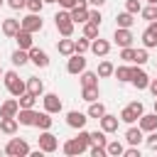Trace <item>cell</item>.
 <instances>
[{"label":"cell","mask_w":157,"mask_h":157,"mask_svg":"<svg viewBox=\"0 0 157 157\" xmlns=\"http://www.w3.org/2000/svg\"><path fill=\"white\" fill-rule=\"evenodd\" d=\"M147 2H152V5H157V0H147Z\"/></svg>","instance_id":"db71d44e"},{"label":"cell","mask_w":157,"mask_h":157,"mask_svg":"<svg viewBox=\"0 0 157 157\" xmlns=\"http://www.w3.org/2000/svg\"><path fill=\"white\" fill-rule=\"evenodd\" d=\"M22 22V29H27V32H39L42 27H44V22H42V17H39V12H29L25 20H20Z\"/></svg>","instance_id":"52a82bcc"},{"label":"cell","mask_w":157,"mask_h":157,"mask_svg":"<svg viewBox=\"0 0 157 157\" xmlns=\"http://www.w3.org/2000/svg\"><path fill=\"white\" fill-rule=\"evenodd\" d=\"M37 115H39V113H37L34 108H20V113H17L15 118L20 120V125H27V128H29V125L37 123Z\"/></svg>","instance_id":"4fadbf2b"},{"label":"cell","mask_w":157,"mask_h":157,"mask_svg":"<svg viewBox=\"0 0 157 157\" xmlns=\"http://www.w3.org/2000/svg\"><path fill=\"white\" fill-rule=\"evenodd\" d=\"M130 83H132L137 91H142V88H147V86H150V76L140 69V64L130 69Z\"/></svg>","instance_id":"5b68a950"},{"label":"cell","mask_w":157,"mask_h":157,"mask_svg":"<svg viewBox=\"0 0 157 157\" xmlns=\"http://www.w3.org/2000/svg\"><path fill=\"white\" fill-rule=\"evenodd\" d=\"M56 2H59V0H56Z\"/></svg>","instance_id":"680465c9"},{"label":"cell","mask_w":157,"mask_h":157,"mask_svg":"<svg viewBox=\"0 0 157 157\" xmlns=\"http://www.w3.org/2000/svg\"><path fill=\"white\" fill-rule=\"evenodd\" d=\"M150 29H152V32L157 34V20H155V22H150Z\"/></svg>","instance_id":"816d5d0a"},{"label":"cell","mask_w":157,"mask_h":157,"mask_svg":"<svg viewBox=\"0 0 157 157\" xmlns=\"http://www.w3.org/2000/svg\"><path fill=\"white\" fill-rule=\"evenodd\" d=\"M37 142H39V150H42V152H56V147H59L56 135L49 132V130H42L39 137H37Z\"/></svg>","instance_id":"277c9868"},{"label":"cell","mask_w":157,"mask_h":157,"mask_svg":"<svg viewBox=\"0 0 157 157\" xmlns=\"http://www.w3.org/2000/svg\"><path fill=\"white\" fill-rule=\"evenodd\" d=\"M20 29H22V22H20V20H15V17L2 20V34H5V37H15Z\"/></svg>","instance_id":"2e32d148"},{"label":"cell","mask_w":157,"mask_h":157,"mask_svg":"<svg viewBox=\"0 0 157 157\" xmlns=\"http://www.w3.org/2000/svg\"><path fill=\"white\" fill-rule=\"evenodd\" d=\"M2 78H5V86H7V91L15 96V98H20L25 91H27V83L17 76V71H5L2 74Z\"/></svg>","instance_id":"7a4b0ae2"},{"label":"cell","mask_w":157,"mask_h":157,"mask_svg":"<svg viewBox=\"0 0 157 157\" xmlns=\"http://www.w3.org/2000/svg\"><path fill=\"white\" fill-rule=\"evenodd\" d=\"M88 152H91V157H105V155H108V150H105V147H98V145H91Z\"/></svg>","instance_id":"bcb514c9"},{"label":"cell","mask_w":157,"mask_h":157,"mask_svg":"<svg viewBox=\"0 0 157 157\" xmlns=\"http://www.w3.org/2000/svg\"><path fill=\"white\" fill-rule=\"evenodd\" d=\"M140 15H142L147 22H155V20H157V5H152V2H150L147 7H142V10H140Z\"/></svg>","instance_id":"f35d334b"},{"label":"cell","mask_w":157,"mask_h":157,"mask_svg":"<svg viewBox=\"0 0 157 157\" xmlns=\"http://www.w3.org/2000/svg\"><path fill=\"white\" fill-rule=\"evenodd\" d=\"M120 120H123V123H128V125H132L135 120H140V113H137L132 105H125V108L120 110Z\"/></svg>","instance_id":"cb8c5ba5"},{"label":"cell","mask_w":157,"mask_h":157,"mask_svg":"<svg viewBox=\"0 0 157 157\" xmlns=\"http://www.w3.org/2000/svg\"><path fill=\"white\" fill-rule=\"evenodd\" d=\"M27 91H29V93H34V96L39 98V96L44 93V83H42V78L29 76V78H27Z\"/></svg>","instance_id":"603a6c76"},{"label":"cell","mask_w":157,"mask_h":157,"mask_svg":"<svg viewBox=\"0 0 157 157\" xmlns=\"http://www.w3.org/2000/svg\"><path fill=\"white\" fill-rule=\"evenodd\" d=\"M17 101H20V108H34V103H37V96H34V93H29V91H25V93H22Z\"/></svg>","instance_id":"836d02e7"},{"label":"cell","mask_w":157,"mask_h":157,"mask_svg":"<svg viewBox=\"0 0 157 157\" xmlns=\"http://www.w3.org/2000/svg\"><path fill=\"white\" fill-rule=\"evenodd\" d=\"M98 123H101V130H105V132H115V130H118V125H120V118H118V115L105 113Z\"/></svg>","instance_id":"ac0fdd59"},{"label":"cell","mask_w":157,"mask_h":157,"mask_svg":"<svg viewBox=\"0 0 157 157\" xmlns=\"http://www.w3.org/2000/svg\"><path fill=\"white\" fill-rule=\"evenodd\" d=\"M52 125H54V120H52V113H39L37 115V123H34V128H39V130H52Z\"/></svg>","instance_id":"83f0119b"},{"label":"cell","mask_w":157,"mask_h":157,"mask_svg":"<svg viewBox=\"0 0 157 157\" xmlns=\"http://www.w3.org/2000/svg\"><path fill=\"white\" fill-rule=\"evenodd\" d=\"M44 2H56V0H44Z\"/></svg>","instance_id":"11a10c76"},{"label":"cell","mask_w":157,"mask_h":157,"mask_svg":"<svg viewBox=\"0 0 157 157\" xmlns=\"http://www.w3.org/2000/svg\"><path fill=\"white\" fill-rule=\"evenodd\" d=\"M17 113H20V101L17 98H7L0 105V118H15Z\"/></svg>","instance_id":"7c38bea8"},{"label":"cell","mask_w":157,"mask_h":157,"mask_svg":"<svg viewBox=\"0 0 157 157\" xmlns=\"http://www.w3.org/2000/svg\"><path fill=\"white\" fill-rule=\"evenodd\" d=\"M54 25L59 29L61 37H71L74 34V20H71V10H59L54 15Z\"/></svg>","instance_id":"6da1fadb"},{"label":"cell","mask_w":157,"mask_h":157,"mask_svg":"<svg viewBox=\"0 0 157 157\" xmlns=\"http://www.w3.org/2000/svg\"><path fill=\"white\" fill-rule=\"evenodd\" d=\"M145 145H147L150 150H155V152H157V130L147 132V137H145Z\"/></svg>","instance_id":"ee69618b"},{"label":"cell","mask_w":157,"mask_h":157,"mask_svg":"<svg viewBox=\"0 0 157 157\" xmlns=\"http://www.w3.org/2000/svg\"><path fill=\"white\" fill-rule=\"evenodd\" d=\"M56 49H59V54H64V56H71V54L76 52V47H74V39H71V37L59 39V42H56Z\"/></svg>","instance_id":"7402d4cb"},{"label":"cell","mask_w":157,"mask_h":157,"mask_svg":"<svg viewBox=\"0 0 157 157\" xmlns=\"http://www.w3.org/2000/svg\"><path fill=\"white\" fill-rule=\"evenodd\" d=\"M125 10H128L130 15H137V12L142 10V5H140V0H125Z\"/></svg>","instance_id":"7bdbcfd3"},{"label":"cell","mask_w":157,"mask_h":157,"mask_svg":"<svg viewBox=\"0 0 157 157\" xmlns=\"http://www.w3.org/2000/svg\"><path fill=\"white\" fill-rule=\"evenodd\" d=\"M115 20H118V27H128V29H130V27L135 25V15H130L128 10H125V12H120Z\"/></svg>","instance_id":"1f68e13d"},{"label":"cell","mask_w":157,"mask_h":157,"mask_svg":"<svg viewBox=\"0 0 157 157\" xmlns=\"http://www.w3.org/2000/svg\"><path fill=\"white\" fill-rule=\"evenodd\" d=\"M81 98H83V101H88V103L98 101V98H101V91H98V86H83V88H81Z\"/></svg>","instance_id":"484cf974"},{"label":"cell","mask_w":157,"mask_h":157,"mask_svg":"<svg viewBox=\"0 0 157 157\" xmlns=\"http://www.w3.org/2000/svg\"><path fill=\"white\" fill-rule=\"evenodd\" d=\"M74 47H76V52H78V54H83V52H88V49H91V39H88V37L74 39Z\"/></svg>","instance_id":"ab89813d"},{"label":"cell","mask_w":157,"mask_h":157,"mask_svg":"<svg viewBox=\"0 0 157 157\" xmlns=\"http://www.w3.org/2000/svg\"><path fill=\"white\" fill-rule=\"evenodd\" d=\"M105 135H108L105 130H96V132H91V145L105 147V145H108V137H105Z\"/></svg>","instance_id":"e575fe53"},{"label":"cell","mask_w":157,"mask_h":157,"mask_svg":"<svg viewBox=\"0 0 157 157\" xmlns=\"http://www.w3.org/2000/svg\"><path fill=\"white\" fill-rule=\"evenodd\" d=\"M42 101H44V110L47 113H61V98L56 96V93H44L42 96Z\"/></svg>","instance_id":"30bf717a"},{"label":"cell","mask_w":157,"mask_h":157,"mask_svg":"<svg viewBox=\"0 0 157 157\" xmlns=\"http://www.w3.org/2000/svg\"><path fill=\"white\" fill-rule=\"evenodd\" d=\"M147 88H150V93L157 98V78H150V86H147Z\"/></svg>","instance_id":"681fc988"},{"label":"cell","mask_w":157,"mask_h":157,"mask_svg":"<svg viewBox=\"0 0 157 157\" xmlns=\"http://www.w3.org/2000/svg\"><path fill=\"white\" fill-rule=\"evenodd\" d=\"M7 5L12 10H22V7H27V0H7Z\"/></svg>","instance_id":"c3c4849f"},{"label":"cell","mask_w":157,"mask_h":157,"mask_svg":"<svg viewBox=\"0 0 157 157\" xmlns=\"http://www.w3.org/2000/svg\"><path fill=\"white\" fill-rule=\"evenodd\" d=\"M91 52H93L96 56H105V54L110 52V42H108V39L96 37V39H91Z\"/></svg>","instance_id":"e0dca14e"},{"label":"cell","mask_w":157,"mask_h":157,"mask_svg":"<svg viewBox=\"0 0 157 157\" xmlns=\"http://www.w3.org/2000/svg\"><path fill=\"white\" fill-rule=\"evenodd\" d=\"M130 69H132V66H118L113 76H115L120 83H128V81H130Z\"/></svg>","instance_id":"74e56055"},{"label":"cell","mask_w":157,"mask_h":157,"mask_svg":"<svg viewBox=\"0 0 157 157\" xmlns=\"http://www.w3.org/2000/svg\"><path fill=\"white\" fill-rule=\"evenodd\" d=\"M155 113H157V98H155Z\"/></svg>","instance_id":"f5cc1de1"},{"label":"cell","mask_w":157,"mask_h":157,"mask_svg":"<svg viewBox=\"0 0 157 157\" xmlns=\"http://www.w3.org/2000/svg\"><path fill=\"white\" fill-rule=\"evenodd\" d=\"M88 5H93V7H103L105 0H88Z\"/></svg>","instance_id":"f907efd6"},{"label":"cell","mask_w":157,"mask_h":157,"mask_svg":"<svg viewBox=\"0 0 157 157\" xmlns=\"http://www.w3.org/2000/svg\"><path fill=\"white\" fill-rule=\"evenodd\" d=\"M96 74H98L101 78H108V76H113V74H115V66H113L108 59H103V61L98 64V71H96Z\"/></svg>","instance_id":"f546056e"},{"label":"cell","mask_w":157,"mask_h":157,"mask_svg":"<svg viewBox=\"0 0 157 157\" xmlns=\"http://www.w3.org/2000/svg\"><path fill=\"white\" fill-rule=\"evenodd\" d=\"M101 10L98 7H93V10H88V22H96V25H101Z\"/></svg>","instance_id":"7dc6e473"},{"label":"cell","mask_w":157,"mask_h":157,"mask_svg":"<svg viewBox=\"0 0 157 157\" xmlns=\"http://www.w3.org/2000/svg\"><path fill=\"white\" fill-rule=\"evenodd\" d=\"M86 150H88V145L81 142L78 137H71V140L64 142V152H66V155H81V152H86Z\"/></svg>","instance_id":"5bb4252c"},{"label":"cell","mask_w":157,"mask_h":157,"mask_svg":"<svg viewBox=\"0 0 157 157\" xmlns=\"http://www.w3.org/2000/svg\"><path fill=\"white\" fill-rule=\"evenodd\" d=\"M142 44H145V49H152V47H157V34H155L150 27L142 32Z\"/></svg>","instance_id":"d590c367"},{"label":"cell","mask_w":157,"mask_h":157,"mask_svg":"<svg viewBox=\"0 0 157 157\" xmlns=\"http://www.w3.org/2000/svg\"><path fill=\"white\" fill-rule=\"evenodd\" d=\"M17 128H20V120H17V118H0V132H5V135H15Z\"/></svg>","instance_id":"ffe728a7"},{"label":"cell","mask_w":157,"mask_h":157,"mask_svg":"<svg viewBox=\"0 0 157 157\" xmlns=\"http://www.w3.org/2000/svg\"><path fill=\"white\" fill-rule=\"evenodd\" d=\"M86 113H81V110H69L66 113V125L69 128H76V130H81V128H86Z\"/></svg>","instance_id":"8fae6325"},{"label":"cell","mask_w":157,"mask_h":157,"mask_svg":"<svg viewBox=\"0 0 157 157\" xmlns=\"http://www.w3.org/2000/svg\"><path fill=\"white\" fill-rule=\"evenodd\" d=\"M5 155H10V157H25V155H29V145L25 140H20V137H12L5 145Z\"/></svg>","instance_id":"3957f363"},{"label":"cell","mask_w":157,"mask_h":157,"mask_svg":"<svg viewBox=\"0 0 157 157\" xmlns=\"http://www.w3.org/2000/svg\"><path fill=\"white\" fill-rule=\"evenodd\" d=\"M113 39H115V44L123 49V47H132V32L128 29V27H115V34H113Z\"/></svg>","instance_id":"ba28073f"},{"label":"cell","mask_w":157,"mask_h":157,"mask_svg":"<svg viewBox=\"0 0 157 157\" xmlns=\"http://www.w3.org/2000/svg\"><path fill=\"white\" fill-rule=\"evenodd\" d=\"M0 76H2V69H0Z\"/></svg>","instance_id":"6f0895ef"},{"label":"cell","mask_w":157,"mask_h":157,"mask_svg":"<svg viewBox=\"0 0 157 157\" xmlns=\"http://www.w3.org/2000/svg\"><path fill=\"white\" fill-rule=\"evenodd\" d=\"M98 29H101V25H96V22H83V37L96 39V37H98Z\"/></svg>","instance_id":"8d00e7d4"},{"label":"cell","mask_w":157,"mask_h":157,"mask_svg":"<svg viewBox=\"0 0 157 157\" xmlns=\"http://www.w3.org/2000/svg\"><path fill=\"white\" fill-rule=\"evenodd\" d=\"M142 140H145V137H142V128H140V125L125 130V142H128V145H140Z\"/></svg>","instance_id":"44dd1931"},{"label":"cell","mask_w":157,"mask_h":157,"mask_svg":"<svg viewBox=\"0 0 157 157\" xmlns=\"http://www.w3.org/2000/svg\"><path fill=\"white\" fill-rule=\"evenodd\" d=\"M29 61H32L34 66H39V69H47V66H49V54H47L44 49L32 47V49H29Z\"/></svg>","instance_id":"9c48e42d"},{"label":"cell","mask_w":157,"mask_h":157,"mask_svg":"<svg viewBox=\"0 0 157 157\" xmlns=\"http://www.w3.org/2000/svg\"><path fill=\"white\" fill-rule=\"evenodd\" d=\"M88 118H96V120H101L103 115H105V105L101 103V101H93L91 105H88V113H86Z\"/></svg>","instance_id":"4316f807"},{"label":"cell","mask_w":157,"mask_h":157,"mask_svg":"<svg viewBox=\"0 0 157 157\" xmlns=\"http://www.w3.org/2000/svg\"><path fill=\"white\" fill-rule=\"evenodd\" d=\"M137 125L142 128V132H152V130H157V113H142L140 120H137Z\"/></svg>","instance_id":"9a60e30c"},{"label":"cell","mask_w":157,"mask_h":157,"mask_svg":"<svg viewBox=\"0 0 157 157\" xmlns=\"http://www.w3.org/2000/svg\"><path fill=\"white\" fill-rule=\"evenodd\" d=\"M147 59H150V56H147V49H145V47H142V49H135V61H132V64H140V66H142V64H147Z\"/></svg>","instance_id":"b9f144b4"},{"label":"cell","mask_w":157,"mask_h":157,"mask_svg":"<svg viewBox=\"0 0 157 157\" xmlns=\"http://www.w3.org/2000/svg\"><path fill=\"white\" fill-rule=\"evenodd\" d=\"M66 71L69 74H81V71H86V59H83V54H78V52H74L71 56H69V61H66Z\"/></svg>","instance_id":"8992f818"},{"label":"cell","mask_w":157,"mask_h":157,"mask_svg":"<svg viewBox=\"0 0 157 157\" xmlns=\"http://www.w3.org/2000/svg\"><path fill=\"white\" fill-rule=\"evenodd\" d=\"M2 5H5V0H0V7H2Z\"/></svg>","instance_id":"9f6ffc18"},{"label":"cell","mask_w":157,"mask_h":157,"mask_svg":"<svg viewBox=\"0 0 157 157\" xmlns=\"http://www.w3.org/2000/svg\"><path fill=\"white\" fill-rule=\"evenodd\" d=\"M120 59L128 61V64L135 61V49H132V47H123V49H120Z\"/></svg>","instance_id":"60d3db41"},{"label":"cell","mask_w":157,"mask_h":157,"mask_svg":"<svg viewBox=\"0 0 157 157\" xmlns=\"http://www.w3.org/2000/svg\"><path fill=\"white\" fill-rule=\"evenodd\" d=\"M105 150H108L110 157H120V155H125V147H123V142H118V140H110V142L105 145Z\"/></svg>","instance_id":"4dcf8cb0"},{"label":"cell","mask_w":157,"mask_h":157,"mask_svg":"<svg viewBox=\"0 0 157 157\" xmlns=\"http://www.w3.org/2000/svg\"><path fill=\"white\" fill-rule=\"evenodd\" d=\"M71 20H74V25L88 22V7H74L71 10Z\"/></svg>","instance_id":"f1b7e54d"},{"label":"cell","mask_w":157,"mask_h":157,"mask_svg":"<svg viewBox=\"0 0 157 157\" xmlns=\"http://www.w3.org/2000/svg\"><path fill=\"white\" fill-rule=\"evenodd\" d=\"M44 7V0H27V10L29 12H42Z\"/></svg>","instance_id":"f6af8a7d"},{"label":"cell","mask_w":157,"mask_h":157,"mask_svg":"<svg viewBox=\"0 0 157 157\" xmlns=\"http://www.w3.org/2000/svg\"><path fill=\"white\" fill-rule=\"evenodd\" d=\"M15 39H17V47L20 49H32L34 47V39H32V32H27V29H20L17 34H15Z\"/></svg>","instance_id":"d6986e66"},{"label":"cell","mask_w":157,"mask_h":157,"mask_svg":"<svg viewBox=\"0 0 157 157\" xmlns=\"http://www.w3.org/2000/svg\"><path fill=\"white\" fill-rule=\"evenodd\" d=\"M10 59H12V64H15V66H25V64L29 61V52H27V49H20V47H17V49L12 52V56H10Z\"/></svg>","instance_id":"d4e9b609"},{"label":"cell","mask_w":157,"mask_h":157,"mask_svg":"<svg viewBox=\"0 0 157 157\" xmlns=\"http://www.w3.org/2000/svg\"><path fill=\"white\" fill-rule=\"evenodd\" d=\"M98 74L93 71H81V86H98Z\"/></svg>","instance_id":"d6a6232c"}]
</instances>
